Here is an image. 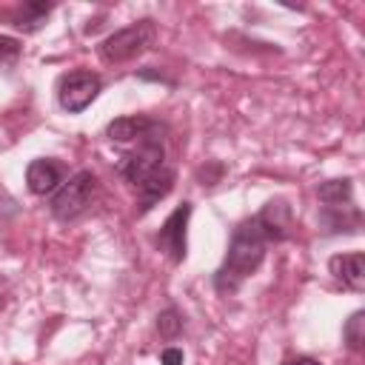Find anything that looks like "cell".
Segmentation results:
<instances>
[{"mask_svg":"<svg viewBox=\"0 0 365 365\" xmlns=\"http://www.w3.org/2000/svg\"><path fill=\"white\" fill-rule=\"evenodd\" d=\"M265 248H268V237L262 231V225L257 222V217L251 220H242L234 234H231V242H228V251H225V259L222 265L217 268L214 274V288L217 294L228 297L234 291H240V285L257 274V268L262 265L265 259Z\"/></svg>","mask_w":365,"mask_h":365,"instance_id":"cell-1","label":"cell"},{"mask_svg":"<svg viewBox=\"0 0 365 365\" xmlns=\"http://www.w3.org/2000/svg\"><path fill=\"white\" fill-rule=\"evenodd\" d=\"M154 37H157V29H154V20H137L114 34H108L103 43H100V57L103 63H128L134 57H140L143 51H148L154 46Z\"/></svg>","mask_w":365,"mask_h":365,"instance_id":"cell-2","label":"cell"},{"mask_svg":"<svg viewBox=\"0 0 365 365\" xmlns=\"http://www.w3.org/2000/svg\"><path fill=\"white\" fill-rule=\"evenodd\" d=\"M94 191H97V177L94 171L83 168V171H74L68 180H63V185L54 191L51 197V214L60 220V222H71L77 220L94 200Z\"/></svg>","mask_w":365,"mask_h":365,"instance_id":"cell-3","label":"cell"},{"mask_svg":"<svg viewBox=\"0 0 365 365\" xmlns=\"http://www.w3.org/2000/svg\"><path fill=\"white\" fill-rule=\"evenodd\" d=\"M100 88H103L100 74L86 71V68L68 71V74H63L60 83H57V100H60V106H63L68 114H80V111H86V108L97 100Z\"/></svg>","mask_w":365,"mask_h":365,"instance_id":"cell-4","label":"cell"},{"mask_svg":"<svg viewBox=\"0 0 365 365\" xmlns=\"http://www.w3.org/2000/svg\"><path fill=\"white\" fill-rule=\"evenodd\" d=\"M188 217H191V202H180V205L165 217V222L160 225V231H157V237H154L157 248H160L171 262H182V259H185V248H188V242H185Z\"/></svg>","mask_w":365,"mask_h":365,"instance_id":"cell-5","label":"cell"},{"mask_svg":"<svg viewBox=\"0 0 365 365\" xmlns=\"http://www.w3.org/2000/svg\"><path fill=\"white\" fill-rule=\"evenodd\" d=\"M63 180H66V168L57 160H48V157H37L26 168V185L37 197L54 194L63 185Z\"/></svg>","mask_w":365,"mask_h":365,"instance_id":"cell-6","label":"cell"},{"mask_svg":"<svg viewBox=\"0 0 365 365\" xmlns=\"http://www.w3.org/2000/svg\"><path fill=\"white\" fill-rule=\"evenodd\" d=\"M174 180H177V171L171 168V165H163V168H157L148 180H143L134 191H137V217H145L171 188H174Z\"/></svg>","mask_w":365,"mask_h":365,"instance_id":"cell-7","label":"cell"},{"mask_svg":"<svg viewBox=\"0 0 365 365\" xmlns=\"http://www.w3.org/2000/svg\"><path fill=\"white\" fill-rule=\"evenodd\" d=\"M328 271L334 279H339L351 291H365V254L362 251H348L336 254L328 259Z\"/></svg>","mask_w":365,"mask_h":365,"instance_id":"cell-8","label":"cell"},{"mask_svg":"<svg viewBox=\"0 0 365 365\" xmlns=\"http://www.w3.org/2000/svg\"><path fill=\"white\" fill-rule=\"evenodd\" d=\"M257 222L262 225L268 242H282L291 237V208L285 200H271L265 208L257 214Z\"/></svg>","mask_w":365,"mask_h":365,"instance_id":"cell-9","label":"cell"},{"mask_svg":"<svg viewBox=\"0 0 365 365\" xmlns=\"http://www.w3.org/2000/svg\"><path fill=\"white\" fill-rule=\"evenodd\" d=\"M157 125V120L145 117V114H128V117H117L106 125V137L111 143H137L140 137H145L151 128Z\"/></svg>","mask_w":365,"mask_h":365,"instance_id":"cell-10","label":"cell"},{"mask_svg":"<svg viewBox=\"0 0 365 365\" xmlns=\"http://www.w3.org/2000/svg\"><path fill=\"white\" fill-rule=\"evenodd\" d=\"M319 222L328 234H356L362 225V214L354 202L351 205H322Z\"/></svg>","mask_w":365,"mask_h":365,"instance_id":"cell-11","label":"cell"},{"mask_svg":"<svg viewBox=\"0 0 365 365\" xmlns=\"http://www.w3.org/2000/svg\"><path fill=\"white\" fill-rule=\"evenodd\" d=\"M51 9H54L51 3H37V0L23 3V6L14 9V14H11V26L20 29L23 34H34V31H40V29L46 26Z\"/></svg>","mask_w":365,"mask_h":365,"instance_id":"cell-12","label":"cell"},{"mask_svg":"<svg viewBox=\"0 0 365 365\" xmlns=\"http://www.w3.org/2000/svg\"><path fill=\"white\" fill-rule=\"evenodd\" d=\"M317 197L322 205H351L354 185H351V180H328L317 188Z\"/></svg>","mask_w":365,"mask_h":365,"instance_id":"cell-13","label":"cell"},{"mask_svg":"<svg viewBox=\"0 0 365 365\" xmlns=\"http://www.w3.org/2000/svg\"><path fill=\"white\" fill-rule=\"evenodd\" d=\"M342 339H345V345L351 348V351H362V345H365V311H354L348 319H345V325H342Z\"/></svg>","mask_w":365,"mask_h":365,"instance_id":"cell-14","label":"cell"},{"mask_svg":"<svg viewBox=\"0 0 365 365\" xmlns=\"http://www.w3.org/2000/svg\"><path fill=\"white\" fill-rule=\"evenodd\" d=\"M182 325L185 322H182V314L177 308H165L157 314V331L163 339H177L182 334Z\"/></svg>","mask_w":365,"mask_h":365,"instance_id":"cell-15","label":"cell"},{"mask_svg":"<svg viewBox=\"0 0 365 365\" xmlns=\"http://www.w3.org/2000/svg\"><path fill=\"white\" fill-rule=\"evenodd\" d=\"M20 57V43L11 37H0V63H14Z\"/></svg>","mask_w":365,"mask_h":365,"instance_id":"cell-16","label":"cell"},{"mask_svg":"<svg viewBox=\"0 0 365 365\" xmlns=\"http://www.w3.org/2000/svg\"><path fill=\"white\" fill-rule=\"evenodd\" d=\"M160 362H163V365H182L185 356H182L180 348H165V351L160 354Z\"/></svg>","mask_w":365,"mask_h":365,"instance_id":"cell-17","label":"cell"},{"mask_svg":"<svg viewBox=\"0 0 365 365\" xmlns=\"http://www.w3.org/2000/svg\"><path fill=\"white\" fill-rule=\"evenodd\" d=\"M282 365H322V362L314 359V356H294V359H288V362H282Z\"/></svg>","mask_w":365,"mask_h":365,"instance_id":"cell-18","label":"cell"}]
</instances>
